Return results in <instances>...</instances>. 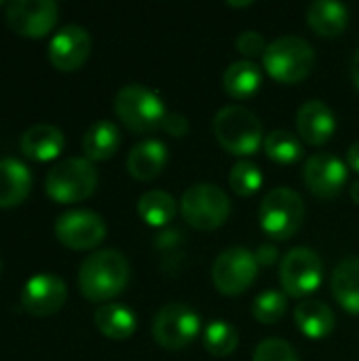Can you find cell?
<instances>
[{
    "instance_id": "cell-1",
    "label": "cell",
    "mask_w": 359,
    "mask_h": 361,
    "mask_svg": "<svg viewBox=\"0 0 359 361\" xmlns=\"http://www.w3.org/2000/svg\"><path fill=\"white\" fill-rule=\"evenodd\" d=\"M129 283V262L118 250H97L78 269L80 294L91 302L116 298Z\"/></svg>"
},
{
    "instance_id": "cell-2",
    "label": "cell",
    "mask_w": 359,
    "mask_h": 361,
    "mask_svg": "<svg viewBox=\"0 0 359 361\" xmlns=\"http://www.w3.org/2000/svg\"><path fill=\"white\" fill-rule=\"evenodd\" d=\"M214 133L218 144L237 157H252L264 144L260 118L245 106L231 104L216 112Z\"/></svg>"
},
{
    "instance_id": "cell-3",
    "label": "cell",
    "mask_w": 359,
    "mask_h": 361,
    "mask_svg": "<svg viewBox=\"0 0 359 361\" xmlns=\"http://www.w3.org/2000/svg\"><path fill=\"white\" fill-rule=\"evenodd\" d=\"M262 63L269 76H273L277 82L296 85L311 74L315 66V51L309 40L286 34L269 42Z\"/></svg>"
},
{
    "instance_id": "cell-4",
    "label": "cell",
    "mask_w": 359,
    "mask_h": 361,
    "mask_svg": "<svg viewBox=\"0 0 359 361\" xmlns=\"http://www.w3.org/2000/svg\"><path fill=\"white\" fill-rule=\"evenodd\" d=\"M97 188V171L89 159L70 157L55 163L44 178V190L49 199L61 205L80 203L89 199Z\"/></svg>"
},
{
    "instance_id": "cell-5",
    "label": "cell",
    "mask_w": 359,
    "mask_h": 361,
    "mask_svg": "<svg viewBox=\"0 0 359 361\" xmlns=\"http://www.w3.org/2000/svg\"><path fill=\"white\" fill-rule=\"evenodd\" d=\"M114 112L121 123L135 133H150L163 125L167 108L157 91L146 85H125L114 97Z\"/></svg>"
},
{
    "instance_id": "cell-6",
    "label": "cell",
    "mask_w": 359,
    "mask_h": 361,
    "mask_svg": "<svg viewBox=\"0 0 359 361\" xmlns=\"http://www.w3.org/2000/svg\"><path fill=\"white\" fill-rule=\"evenodd\" d=\"M305 201L292 188H273L264 195L258 218L262 231L277 241L294 237L305 222Z\"/></svg>"
},
{
    "instance_id": "cell-7",
    "label": "cell",
    "mask_w": 359,
    "mask_h": 361,
    "mask_svg": "<svg viewBox=\"0 0 359 361\" xmlns=\"http://www.w3.org/2000/svg\"><path fill=\"white\" fill-rule=\"evenodd\" d=\"M180 214L193 228L216 231L229 220L231 199L220 186L199 182L184 190L180 199Z\"/></svg>"
},
{
    "instance_id": "cell-8",
    "label": "cell",
    "mask_w": 359,
    "mask_h": 361,
    "mask_svg": "<svg viewBox=\"0 0 359 361\" xmlns=\"http://www.w3.org/2000/svg\"><path fill=\"white\" fill-rule=\"evenodd\" d=\"M258 260L256 254L248 247H226L218 254L212 267V279L220 294L226 296H239L245 290L252 288V283L258 277Z\"/></svg>"
},
{
    "instance_id": "cell-9",
    "label": "cell",
    "mask_w": 359,
    "mask_h": 361,
    "mask_svg": "<svg viewBox=\"0 0 359 361\" xmlns=\"http://www.w3.org/2000/svg\"><path fill=\"white\" fill-rule=\"evenodd\" d=\"M279 279L281 288L288 296L294 298H305L313 292L324 281V260L320 254L307 245L292 247L279 267Z\"/></svg>"
},
{
    "instance_id": "cell-10",
    "label": "cell",
    "mask_w": 359,
    "mask_h": 361,
    "mask_svg": "<svg viewBox=\"0 0 359 361\" xmlns=\"http://www.w3.org/2000/svg\"><path fill=\"white\" fill-rule=\"evenodd\" d=\"M201 334L199 313L184 302L165 305L152 322V338L157 345L169 351L184 349Z\"/></svg>"
},
{
    "instance_id": "cell-11",
    "label": "cell",
    "mask_w": 359,
    "mask_h": 361,
    "mask_svg": "<svg viewBox=\"0 0 359 361\" xmlns=\"http://www.w3.org/2000/svg\"><path fill=\"white\" fill-rule=\"evenodd\" d=\"M6 25L23 38H42L53 32L59 6L53 0H13L4 6Z\"/></svg>"
},
{
    "instance_id": "cell-12",
    "label": "cell",
    "mask_w": 359,
    "mask_h": 361,
    "mask_svg": "<svg viewBox=\"0 0 359 361\" xmlns=\"http://www.w3.org/2000/svg\"><path fill=\"white\" fill-rule=\"evenodd\" d=\"M55 237L61 245L76 252L95 250L106 239V222L91 209H70L57 216Z\"/></svg>"
},
{
    "instance_id": "cell-13",
    "label": "cell",
    "mask_w": 359,
    "mask_h": 361,
    "mask_svg": "<svg viewBox=\"0 0 359 361\" xmlns=\"http://www.w3.org/2000/svg\"><path fill=\"white\" fill-rule=\"evenodd\" d=\"M347 163L332 152H315L307 159L303 178L307 188L320 199H334L347 184Z\"/></svg>"
},
{
    "instance_id": "cell-14",
    "label": "cell",
    "mask_w": 359,
    "mask_h": 361,
    "mask_svg": "<svg viewBox=\"0 0 359 361\" xmlns=\"http://www.w3.org/2000/svg\"><path fill=\"white\" fill-rule=\"evenodd\" d=\"M68 298L66 281L53 273H38L30 277L21 290V307L34 317L55 315Z\"/></svg>"
},
{
    "instance_id": "cell-15",
    "label": "cell",
    "mask_w": 359,
    "mask_h": 361,
    "mask_svg": "<svg viewBox=\"0 0 359 361\" xmlns=\"http://www.w3.org/2000/svg\"><path fill=\"white\" fill-rule=\"evenodd\" d=\"M91 55V34L76 23L57 30L49 42V61L59 72H74Z\"/></svg>"
},
{
    "instance_id": "cell-16",
    "label": "cell",
    "mask_w": 359,
    "mask_h": 361,
    "mask_svg": "<svg viewBox=\"0 0 359 361\" xmlns=\"http://www.w3.org/2000/svg\"><path fill=\"white\" fill-rule=\"evenodd\" d=\"M296 129L307 144L322 146L334 135L336 116L322 99H309L296 112Z\"/></svg>"
},
{
    "instance_id": "cell-17",
    "label": "cell",
    "mask_w": 359,
    "mask_h": 361,
    "mask_svg": "<svg viewBox=\"0 0 359 361\" xmlns=\"http://www.w3.org/2000/svg\"><path fill=\"white\" fill-rule=\"evenodd\" d=\"M63 146H66L63 131L47 123L30 127L19 140V150L23 152V157L36 163H47V161L57 159Z\"/></svg>"
},
{
    "instance_id": "cell-18",
    "label": "cell",
    "mask_w": 359,
    "mask_h": 361,
    "mask_svg": "<svg viewBox=\"0 0 359 361\" xmlns=\"http://www.w3.org/2000/svg\"><path fill=\"white\" fill-rule=\"evenodd\" d=\"M167 157H169L167 146L161 140H154V137L142 140L140 144L131 148L127 157V171L131 178L140 182H148L165 169Z\"/></svg>"
},
{
    "instance_id": "cell-19",
    "label": "cell",
    "mask_w": 359,
    "mask_h": 361,
    "mask_svg": "<svg viewBox=\"0 0 359 361\" xmlns=\"http://www.w3.org/2000/svg\"><path fill=\"white\" fill-rule=\"evenodd\" d=\"M32 190V173L17 159H0V209L21 205Z\"/></svg>"
},
{
    "instance_id": "cell-20",
    "label": "cell",
    "mask_w": 359,
    "mask_h": 361,
    "mask_svg": "<svg viewBox=\"0 0 359 361\" xmlns=\"http://www.w3.org/2000/svg\"><path fill=\"white\" fill-rule=\"evenodd\" d=\"M307 23L309 27L324 38H336L345 32L349 23V8L336 0H315L307 6Z\"/></svg>"
},
{
    "instance_id": "cell-21",
    "label": "cell",
    "mask_w": 359,
    "mask_h": 361,
    "mask_svg": "<svg viewBox=\"0 0 359 361\" xmlns=\"http://www.w3.org/2000/svg\"><path fill=\"white\" fill-rule=\"evenodd\" d=\"M95 328L110 341H127L138 330V315L121 302L99 305L93 313Z\"/></svg>"
},
{
    "instance_id": "cell-22",
    "label": "cell",
    "mask_w": 359,
    "mask_h": 361,
    "mask_svg": "<svg viewBox=\"0 0 359 361\" xmlns=\"http://www.w3.org/2000/svg\"><path fill=\"white\" fill-rule=\"evenodd\" d=\"M294 322H296L298 330L311 341H324L326 336L332 334V330L336 326L334 311L326 302L309 300V298L303 300L294 309Z\"/></svg>"
},
{
    "instance_id": "cell-23",
    "label": "cell",
    "mask_w": 359,
    "mask_h": 361,
    "mask_svg": "<svg viewBox=\"0 0 359 361\" xmlns=\"http://www.w3.org/2000/svg\"><path fill=\"white\" fill-rule=\"evenodd\" d=\"M330 286L336 302L345 311L359 315V256H349L336 264Z\"/></svg>"
},
{
    "instance_id": "cell-24",
    "label": "cell",
    "mask_w": 359,
    "mask_h": 361,
    "mask_svg": "<svg viewBox=\"0 0 359 361\" xmlns=\"http://www.w3.org/2000/svg\"><path fill=\"white\" fill-rule=\"evenodd\" d=\"M121 131L112 121H95L83 135V152L89 161H106L116 154Z\"/></svg>"
},
{
    "instance_id": "cell-25",
    "label": "cell",
    "mask_w": 359,
    "mask_h": 361,
    "mask_svg": "<svg viewBox=\"0 0 359 361\" xmlns=\"http://www.w3.org/2000/svg\"><path fill=\"white\" fill-rule=\"evenodd\" d=\"M262 85L260 68L250 59L233 61L222 76V87L233 99H248L252 97Z\"/></svg>"
},
{
    "instance_id": "cell-26",
    "label": "cell",
    "mask_w": 359,
    "mask_h": 361,
    "mask_svg": "<svg viewBox=\"0 0 359 361\" xmlns=\"http://www.w3.org/2000/svg\"><path fill=\"white\" fill-rule=\"evenodd\" d=\"M138 214L140 218L152 226V228H163L167 226L176 214H178V203L176 199L165 192V190H148L140 197L138 201Z\"/></svg>"
},
{
    "instance_id": "cell-27",
    "label": "cell",
    "mask_w": 359,
    "mask_h": 361,
    "mask_svg": "<svg viewBox=\"0 0 359 361\" xmlns=\"http://www.w3.org/2000/svg\"><path fill=\"white\" fill-rule=\"evenodd\" d=\"M203 347L214 357H229L239 347V332L224 319H214L203 330Z\"/></svg>"
},
{
    "instance_id": "cell-28",
    "label": "cell",
    "mask_w": 359,
    "mask_h": 361,
    "mask_svg": "<svg viewBox=\"0 0 359 361\" xmlns=\"http://www.w3.org/2000/svg\"><path fill=\"white\" fill-rule=\"evenodd\" d=\"M262 146L267 157L281 165L296 163L303 157V142L286 129H273L271 133H267Z\"/></svg>"
},
{
    "instance_id": "cell-29",
    "label": "cell",
    "mask_w": 359,
    "mask_h": 361,
    "mask_svg": "<svg viewBox=\"0 0 359 361\" xmlns=\"http://www.w3.org/2000/svg\"><path fill=\"white\" fill-rule=\"evenodd\" d=\"M231 188L239 195V197H252L260 190L264 176L260 171V167L252 161H237L231 169L229 176Z\"/></svg>"
},
{
    "instance_id": "cell-30",
    "label": "cell",
    "mask_w": 359,
    "mask_h": 361,
    "mask_svg": "<svg viewBox=\"0 0 359 361\" xmlns=\"http://www.w3.org/2000/svg\"><path fill=\"white\" fill-rule=\"evenodd\" d=\"M288 309V294L279 290H267L256 296L252 305V315L260 324H277Z\"/></svg>"
},
{
    "instance_id": "cell-31",
    "label": "cell",
    "mask_w": 359,
    "mask_h": 361,
    "mask_svg": "<svg viewBox=\"0 0 359 361\" xmlns=\"http://www.w3.org/2000/svg\"><path fill=\"white\" fill-rule=\"evenodd\" d=\"M252 361H300L296 349L281 338H264L256 349Z\"/></svg>"
},
{
    "instance_id": "cell-32",
    "label": "cell",
    "mask_w": 359,
    "mask_h": 361,
    "mask_svg": "<svg viewBox=\"0 0 359 361\" xmlns=\"http://www.w3.org/2000/svg\"><path fill=\"white\" fill-rule=\"evenodd\" d=\"M235 47H237V51L241 53V55H245V57H258V55H264V51H267V40H264V36L260 34V32H256V30H245V32H241L239 36H237V40H235Z\"/></svg>"
},
{
    "instance_id": "cell-33",
    "label": "cell",
    "mask_w": 359,
    "mask_h": 361,
    "mask_svg": "<svg viewBox=\"0 0 359 361\" xmlns=\"http://www.w3.org/2000/svg\"><path fill=\"white\" fill-rule=\"evenodd\" d=\"M161 129H163L165 133L174 135V137H184V135L188 133L190 125H188V121H186L184 114H180V112H167L165 118H163Z\"/></svg>"
},
{
    "instance_id": "cell-34",
    "label": "cell",
    "mask_w": 359,
    "mask_h": 361,
    "mask_svg": "<svg viewBox=\"0 0 359 361\" xmlns=\"http://www.w3.org/2000/svg\"><path fill=\"white\" fill-rule=\"evenodd\" d=\"M277 254H279L277 247H273V245H260L256 250V260H258L260 267H269V264H273L277 260Z\"/></svg>"
},
{
    "instance_id": "cell-35",
    "label": "cell",
    "mask_w": 359,
    "mask_h": 361,
    "mask_svg": "<svg viewBox=\"0 0 359 361\" xmlns=\"http://www.w3.org/2000/svg\"><path fill=\"white\" fill-rule=\"evenodd\" d=\"M347 165H349L351 169H355L359 173V140L358 142H353V144L349 146V150H347Z\"/></svg>"
},
{
    "instance_id": "cell-36",
    "label": "cell",
    "mask_w": 359,
    "mask_h": 361,
    "mask_svg": "<svg viewBox=\"0 0 359 361\" xmlns=\"http://www.w3.org/2000/svg\"><path fill=\"white\" fill-rule=\"evenodd\" d=\"M351 78H353V85L359 91V49L355 51L353 59H351Z\"/></svg>"
},
{
    "instance_id": "cell-37",
    "label": "cell",
    "mask_w": 359,
    "mask_h": 361,
    "mask_svg": "<svg viewBox=\"0 0 359 361\" xmlns=\"http://www.w3.org/2000/svg\"><path fill=\"white\" fill-rule=\"evenodd\" d=\"M351 199H353V201L359 205V180L351 184Z\"/></svg>"
},
{
    "instance_id": "cell-38",
    "label": "cell",
    "mask_w": 359,
    "mask_h": 361,
    "mask_svg": "<svg viewBox=\"0 0 359 361\" xmlns=\"http://www.w3.org/2000/svg\"><path fill=\"white\" fill-rule=\"evenodd\" d=\"M252 4V0H245V2H233V0H229V6H250Z\"/></svg>"
},
{
    "instance_id": "cell-39",
    "label": "cell",
    "mask_w": 359,
    "mask_h": 361,
    "mask_svg": "<svg viewBox=\"0 0 359 361\" xmlns=\"http://www.w3.org/2000/svg\"><path fill=\"white\" fill-rule=\"evenodd\" d=\"M0 271H2V262H0Z\"/></svg>"
}]
</instances>
